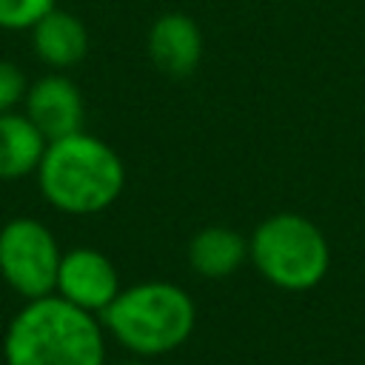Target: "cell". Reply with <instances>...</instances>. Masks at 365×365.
Instances as JSON below:
<instances>
[{"mask_svg":"<svg viewBox=\"0 0 365 365\" xmlns=\"http://www.w3.org/2000/svg\"><path fill=\"white\" fill-rule=\"evenodd\" d=\"M6 365H106V328L57 294L26 299L3 334Z\"/></svg>","mask_w":365,"mask_h":365,"instance_id":"1","label":"cell"},{"mask_svg":"<svg viewBox=\"0 0 365 365\" xmlns=\"http://www.w3.org/2000/svg\"><path fill=\"white\" fill-rule=\"evenodd\" d=\"M43 200L68 217H91L111 208L125 188L120 154L88 131L48 140L37 165Z\"/></svg>","mask_w":365,"mask_h":365,"instance_id":"2","label":"cell"},{"mask_svg":"<svg viewBox=\"0 0 365 365\" xmlns=\"http://www.w3.org/2000/svg\"><path fill=\"white\" fill-rule=\"evenodd\" d=\"M108 336H114L137 359L163 356L180 348L197 322L188 291L165 279H148L123 288L100 314Z\"/></svg>","mask_w":365,"mask_h":365,"instance_id":"3","label":"cell"},{"mask_svg":"<svg viewBox=\"0 0 365 365\" xmlns=\"http://www.w3.org/2000/svg\"><path fill=\"white\" fill-rule=\"evenodd\" d=\"M248 257L262 279L282 291H311L331 265V248L319 225L294 211L265 217L248 240Z\"/></svg>","mask_w":365,"mask_h":365,"instance_id":"4","label":"cell"},{"mask_svg":"<svg viewBox=\"0 0 365 365\" xmlns=\"http://www.w3.org/2000/svg\"><path fill=\"white\" fill-rule=\"evenodd\" d=\"M60 259V242L46 222L14 217L0 228V277L23 299L54 294Z\"/></svg>","mask_w":365,"mask_h":365,"instance_id":"5","label":"cell"},{"mask_svg":"<svg viewBox=\"0 0 365 365\" xmlns=\"http://www.w3.org/2000/svg\"><path fill=\"white\" fill-rule=\"evenodd\" d=\"M120 291H123L120 274L103 251L88 248V245L63 251V259L57 268V282H54L57 297L100 317L114 302V297Z\"/></svg>","mask_w":365,"mask_h":365,"instance_id":"6","label":"cell"},{"mask_svg":"<svg viewBox=\"0 0 365 365\" xmlns=\"http://www.w3.org/2000/svg\"><path fill=\"white\" fill-rule=\"evenodd\" d=\"M23 114L40 128L46 140H57L83 131L86 106L77 83L54 71L29 83V91L23 97Z\"/></svg>","mask_w":365,"mask_h":365,"instance_id":"7","label":"cell"},{"mask_svg":"<svg viewBox=\"0 0 365 365\" xmlns=\"http://www.w3.org/2000/svg\"><path fill=\"white\" fill-rule=\"evenodd\" d=\"M148 57L168 77H188L202 60V31L182 11L160 14L148 29Z\"/></svg>","mask_w":365,"mask_h":365,"instance_id":"8","label":"cell"},{"mask_svg":"<svg viewBox=\"0 0 365 365\" xmlns=\"http://www.w3.org/2000/svg\"><path fill=\"white\" fill-rule=\"evenodd\" d=\"M29 31L37 60L46 63L48 68H71L88 51V29L71 11L51 9Z\"/></svg>","mask_w":365,"mask_h":365,"instance_id":"9","label":"cell"},{"mask_svg":"<svg viewBox=\"0 0 365 365\" xmlns=\"http://www.w3.org/2000/svg\"><path fill=\"white\" fill-rule=\"evenodd\" d=\"M248 259V240L228 225L200 228L188 242V265L205 279L231 277Z\"/></svg>","mask_w":365,"mask_h":365,"instance_id":"10","label":"cell"},{"mask_svg":"<svg viewBox=\"0 0 365 365\" xmlns=\"http://www.w3.org/2000/svg\"><path fill=\"white\" fill-rule=\"evenodd\" d=\"M48 140L23 111L0 114V180H20L37 171Z\"/></svg>","mask_w":365,"mask_h":365,"instance_id":"11","label":"cell"},{"mask_svg":"<svg viewBox=\"0 0 365 365\" xmlns=\"http://www.w3.org/2000/svg\"><path fill=\"white\" fill-rule=\"evenodd\" d=\"M51 9H57V0H0V29L29 31Z\"/></svg>","mask_w":365,"mask_h":365,"instance_id":"12","label":"cell"},{"mask_svg":"<svg viewBox=\"0 0 365 365\" xmlns=\"http://www.w3.org/2000/svg\"><path fill=\"white\" fill-rule=\"evenodd\" d=\"M26 91H29V80L23 68L11 60H0V114L23 106Z\"/></svg>","mask_w":365,"mask_h":365,"instance_id":"13","label":"cell"},{"mask_svg":"<svg viewBox=\"0 0 365 365\" xmlns=\"http://www.w3.org/2000/svg\"><path fill=\"white\" fill-rule=\"evenodd\" d=\"M117 365H145V362H143V359H137V356H134V359H123V362H117Z\"/></svg>","mask_w":365,"mask_h":365,"instance_id":"14","label":"cell"}]
</instances>
